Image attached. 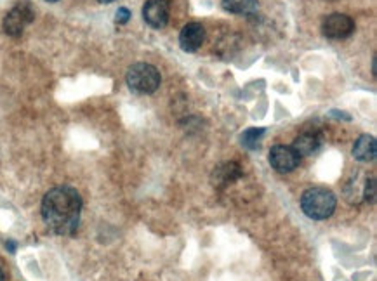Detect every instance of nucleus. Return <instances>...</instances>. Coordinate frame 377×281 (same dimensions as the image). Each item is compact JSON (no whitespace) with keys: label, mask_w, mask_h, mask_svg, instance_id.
Segmentation results:
<instances>
[{"label":"nucleus","mask_w":377,"mask_h":281,"mask_svg":"<svg viewBox=\"0 0 377 281\" xmlns=\"http://www.w3.org/2000/svg\"><path fill=\"white\" fill-rule=\"evenodd\" d=\"M299 162H301V157L295 153L292 146L279 144V146H273L271 151H269V164L280 174H289L292 170H295Z\"/></svg>","instance_id":"6"},{"label":"nucleus","mask_w":377,"mask_h":281,"mask_svg":"<svg viewBox=\"0 0 377 281\" xmlns=\"http://www.w3.org/2000/svg\"><path fill=\"white\" fill-rule=\"evenodd\" d=\"M377 153V144L372 136L364 134L357 139L353 146V158L358 162H372Z\"/></svg>","instance_id":"11"},{"label":"nucleus","mask_w":377,"mask_h":281,"mask_svg":"<svg viewBox=\"0 0 377 281\" xmlns=\"http://www.w3.org/2000/svg\"><path fill=\"white\" fill-rule=\"evenodd\" d=\"M0 281H4V273H2V269H0Z\"/></svg>","instance_id":"17"},{"label":"nucleus","mask_w":377,"mask_h":281,"mask_svg":"<svg viewBox=\"0 0 377 281\" xmlns=\"http://www.w3.org/2000/svg\"><path fill=\"white\" fill-rule=\"evenodd\" d=\"M354 32V21L348 14L334 13L327 16L321 23V33L331 40H341Z\"/></svg>","instance_id":"5"},{"label":"nucleus","mask_w":377,"mask_h":281,"mask_svg":"<svg viewBox=\"0 0 377 281\" xmlns=\"http://www.w3.org/2000/svg\"><path fill=\"white\" fill-rule=\"evenodd\" d=\"M6 247H7V249H9V252H11V254L16 252V243H14V242H7V243H6Z\"/></svg>","instance_id":"15"},{"label":"nucleus","mask_w":377,"mask_h":281,"mask_svg":"<svg viewBox=\"0 0 377 281\" xmlns=\"http://www.w3.org/2000/svg\"><path fill=\"white\" fill-rule=\"evenodd\" d=\"M205 42V28L200 23L184 25L179 33V46L184 53H197Z\"/></svg>","instance_id":"8"},{"label":"nucleus","mask_w":377,"mask_h":281,"mask_svg":"<svg viewBox=\"0 0 377 281\" xmlns=\"http://www.w3.org/2000/svg\"><path fill=\"white\" fill-rule=\"evenodd\" d=\"M171 9H169L167 0H148L143 6V20L146 21L148 27L160 30L169 23Z\"/></svg>","instance_id":"7"},{"label":"nucleus","mask_w":377,"mask_h":281,"mask_svg":"<svg viewBox=\"0 0 377 281\" xmlns=\"http://www.w3.org/2000/svg\"><path fill=\"white\" fill-rule=\"evenodd\" d=\"M125 82L138 94H153L162 84L160 72L150 63H136L127 70Z\"/></svg>","instance_id":"3"},{"label":"nucleus","mask_w":377,"mask_h":281,"mask_svg":"<svg viewBox=\"0 0 377 281\" xmlns=\"http://www.w3.org/2000/svg\"><path fill=\"white\" fill-rule=\"evenodd\" d=\"M321 144V136L317 134V132H302L301 136H298L292 144L295 153L299 157H309V155L315 153Z\"/></svg>","instance_id":"10"},{"label":"nucleus","mask_w":377,"mask_h":281,"mask_svg":"<svg viewBox=\"0 0 377 281\" xmlns=\"http://www.w3.org/2000/svg\"><path fill=\"white\" fill-rule=\"evenodd\" d=\"M98 2H101V4H112V2H115V0H98Z\"/></svg>","instance_id":"16"},{"label":"nucleus","mask_w":377,"mask_h":281,"mask_svg":"<svg viewBox=\"0 0 377 281\" xmlns=\"http://www.w3.org/2000/svg\"><path fill=\"white\" fill-rule=\"evenodd\" d=\"M46 2H49V4H54V2H58V0H46Z\"/></svg>","instance_id":"18"},{"label":"nucleus","mask_w":377,"mask_h":281,"mask_svg":"<svg viewBox=\"0 0 377 281\" xmlns=\"http://www.w3.org/2000/svg\"><path fill=\"white\" fill-rule=\"evenodd\" d=\"M242 176V169H240L238 164H235V162H228V164L219 165V167H216V170L212 172V177H210V181H212V184L216 188H224L228 186V184H231L233 181H236L238 177Z\"/></svg>","instance_id":"9"},{"label":"nucleus","mask_w":377,"mask_h":281,"mask_svg":"<svg viewBox=\"0 0 377 281\" xmlns=\"http://www.w3.org/2000/svg\"><path fill=\"white\" fill-rule=\"evenodd\" d=\"M129 20H131V11L127 7H120L115 14V21L118 25H125Z\"/></svg>","instance_id":"14"},{"label":"nucleus","mask_w":377,"mask_h":281,"mask_svg":"<svg viewBox=\"0 0 377 281\" xmlns=\"http://www.w3.org/2000/svg\"><path fill=\"white\" fill-rule=\"evenodd\" d=\"M338 200L327 188H309L301 197V209L309 219L324 221L334 214Z\"/></svg>","instance_id":"2"},{"label":"nucleus","mask_w":377,"mask_h":281,"mask_svg":"<svg viewBox=\"0 0 377 281\" xmlns=\"http://www.w3.org/2000/svg\"><path fill=\"white\" fill-rule=\"evenodd\" d=\"M82 214V197L75 188L58 186L42 200V219L47 229L59 236H72Z\"/></svg>","instance_id":"1"},{"label":"nucleus","mask_w":377,"mask_h":281,"mask_svg":"<svg viewBox=\"0 0 377 281\" xmlns=\"http://www.w3.org/2000/svg\"><path fill=\"white\" fill-rule=\"evenodd\" d=\"M223 9L230 14L249 16L257 11V0H223Z\"/></svg>","instance_id":"12"},{"label":"nucleus","mask_w":377,"mask_h":281,"mask_svg":"<svg viewBox=\"0 0 377 281\" xmlns=\"http://www.w3.org/2000/svg\"><path fill=\"white\" fill-rule=\"evenodd\" d=\"M262 136H264V129H247L245 132L242 134V146H245L247 150H257L260 148V140Z\"/></svg>","instance_id":"13"},{"label":"nucleus","mask_w":377,"mask_h":281,"mask_svg":"<svg viewBox=\"0 0 377 281\" xmlns=\"http://www.w3.org/2000/svg\"><path fill=\"white\" fill-rule=\"evenodd\" d=\"M33 20H35L33 6L28 0H21L4 18V32L9 37H21Z\"/></svg>","instance_id":"4"}]
</instances>
